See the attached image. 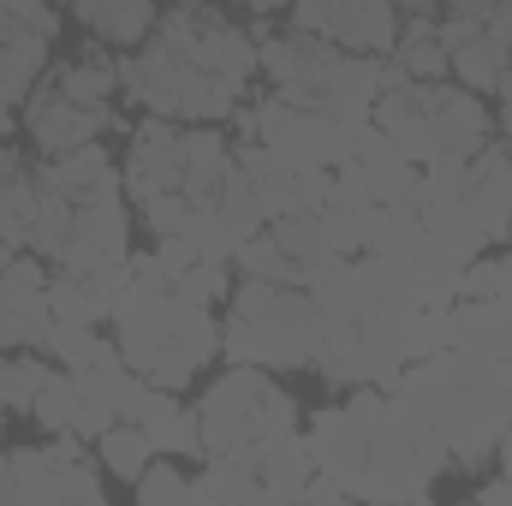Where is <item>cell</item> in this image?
<instances>
[{
  "mask_svg": "<svg viewBox=\"0 0 512 506\" xmlns=\"http://www.w3.org/2000/svg\"><path fill=\"white\" fill-rule=\"evenodd\" d=\"M316 471H334L358 501H429L435 477L453 465L447 441L387 387H352V399L310 417Z\"/></svg>",
  "mask_w": 512,
  "mask_h": 506,
  "instance_id": "6da1fadb",
  "label": "cell"
},
{
  "mask_svg": "<svg viewBox=\"0 0 512 506\" xmlns=\"http://www.w3.org/2000/svg\"><path fill=\"white\" fill-rule=\"evenodd\" d=\"M399 393L453 453V465L477 471L495 459L501 429L512 411V364L477 346H435L429 358L405 364L399 381L387 387Z\"/></svg>",
  "mask_w": 512,
  "mask_h": 506,
  "instance_id": "7a4b0ae2",
  "label": "cell"
},
{
  "mask_svg": "<svg viewBox=\"0 0 512 506\" xmlns=\"http://www.w3.org/2000/svg\"><path fill=\"white\" fill-rule=\"evenodd\" d=\"M114 322V340H120V358H126L149 387H185L209 358H221V322L173 292H155L131 274V286L114 298L108 310Z\"/></svg>",
  "mask_w": 512,
  "mask_h": 506,
  "instance_id": "3957f363",
  "label": "cell"
},
{
  "mask_svg": "<svg viewBox=\"0 0 512 506\" xmlns=\"http://www.w3.org/2000/svg\"><path fill=\"white\" fill-rule=\"evenodd\" d=\"M328 340L322 304L310 286H274V280H239L221 322V358L227 364H262V370H304L316 364Z\"/></svg>",
  "mask_w": 512,
  "mask_h": 506,
  "instance_id": "277c9868",
  "label": "cell"
},
{
  "mask_svg": "<svg viewBox=\"0 0 512 506\" xmlns=\"http://www.w3.org/2000/svg\"><path fill=\"white\" fill-rule=\"evenodd\" d=\"M191 411H197L203 453H233V447H251V441H268V435H286L304 417V405L262 364H227Z\"/></svg>",
  "mask_w": 512,
  "mask_h": 506,
  "instance_id": "5b68a950",
  "label": "cell"
},
{
  "mask_svg": "<svg viewBox=\"0 0 512 506\" xmlns=\"http://www.w3.org/2000/svg\"><path fill=\"white\" fill-rule=\"evenodd\" d=\"M120 90H126L137 108L161 114V120H185V126H221L239 114V90H227L221 78H209L197 60L173 54L167 42H143L120 60Z\"/></svg>",
  "mask_w": 512,
  "mask_h": 506,
  "instance_id": "8992f818",
  "label": "cell"
},
{
  "mask_svg": "<svg viewBox=\"0 0 512 506\" xmlns=\"http://www.w3.org/2000/svg\"><path fill=\"white\" fill-rule=\"evenodd\" d=\"M286 12H292V30L322 36L352 54H387L399 36L393 0H292Z\"/></svg>",
  "mask_w": 512,
  "mask_h": 506,
  "instance_id": "52a82bcc",
  "label": "cell"
},
{
  "mask_svg": "<svg viewBox=\"0 0 512 506\" xmlns=\"http://www.w3.org/2000/svg\"><path fill=\"white\" fill-rule=\"evenodd\" d=\"M131 256V209H126V185L96 191L78 203V227L66 239V251L54 256V268L66 274H96L102 262H126Z\"/></svg>",
  "mask_w": 512,
  "mask_h": 506,
  "instance_id": "ba28073f",
  "label": "cell"
},
{
  "mask_svg": "<svg viewBox=\"0 0 512 506\" xmlns=\"http://www.w3.org/2000/svg\"><path fill=\"white\" fill-rule=\"evenodd\" d=\"M108 126H114V108H84V102L60 96V84H54V78H48V84H36V90H30V102H24V131H30V143H36L48 161H54V155H66V149L96 143Z\"/></svg>",
  "mask_w": 512,
  "mask_h": 506,
  "instance_id": "9c48e42d",
  "label": "cell"
},
{
  "mask_svg": "<svg viewBox=\"0 0 512 506\" xmlns=\"http://www.w3.org/2000/svg\"><path fill=\"white\" fill-rule=\"evenodd\" d=\"M120 185L131 203L155 197V191H179L185 185V126L149 114L143 126L131 131V149L120 161Z\"/></svg>",
  "mask_w": 512,
  "mask_h": 506,
  "instance_id": "30bf717a",
  "label": "cell"
},
{
  "mask_svg": "<svg viewBox=\"0 0 512 506\" xmlns=\"http://www.w3.org/2000/svg\"><path fill=\"white\" fill-rule=\"evenodd\" d=\"M423 96H429V120H435L441 155H477V149L495 137L489 96H477V90H465V84H453V78H429Z\"/></svg>",
  "mask_w": 512,
  "mask_h": 506,
  "instance_id": "8fae6325",
  "label": "cell"
},
{
  "mask_svg": "<svg viewBox=\"0 0 512 506\" xmlns=\"http://www.w3.org/2000/svg\"><path fill=\"white\" fill-rule=\"evenodd\" d=\"M370 126L382 131L411 167H429V161L441 155V143H435V120H429V96H423L417 78H405V84H393V90L376 96Z\"/></svg>",
  "mask_w": 512,
  "mask_h": 506,
  "instance_id": "7c38bea8",
  "label": "cell"
},
{
  "mask_svg": "<svg viewBox=\"0 0 512 506\" xmlns=\"http://www.w3.org/2000/svg\"><path fill=\"white\" fill-rule=\"evenodd\" d=\"M256 465V483H262V501H298L304 483L316 477V453H310V435L304 429H286V435H268L245 447Z\"/></svg>",
  "mask_w": 512,
  "mask_h": 506,
  "instance_id": "4fadbf2b",
  "label": "cell"
},
{
  "mask_svg": "<svg viewBox=\"0 0 512 506\" xmlns=\"http://www.w3.org/2000/svg\"><path fill=\"white\" fill-rule=\"evenodd\" d=\"M48 334H54L48 286L0 274V352H48Z\"/></svg>",
  "mask_w": 512,
  "mask_h": 506,
  "instance_id": "5bb4252c",
  "label": "cell"
},
{
  "mask_svg": "<svg viewBox=\"0 0 512 506\" xmlns=\"http://www.w3.org/2000/svg\"><path fill=\"white\" fill-rule=\"evenodd\" d=\"M209 78H221L227 90H251V78L262 72V60H256V36L251 30H239L233 18H221V12H209V24H203V42H197V54H191Z\"/></svg>",
  "mask_w": 512,
  "mask_h": 506,
  "instance_id": "9a60e30c",
  "label": "cell"
},
{
  "mask_svg": "<svg viewBox=\"0 0 512 506\" xmlns=\"http://www.w3.org/2000/svg\"><path fill=\"white\" fill-rule=\"evenodd\" d=\"M48 36H36V30H24L6 6H0V102H30V90L48 78Z\"/></svg>",
  "mask_w": 512,
  "mask_h": 506,
  "instance_id": "2e32d148",
  "label": "cell"
},
{
  "mask_svg": "<svg viewBox=\"0 0 512 506\" xmlns=\"http://www.w3.org/2000/svg\"><path fill=\"white\" fill-rule=\"evenodd\" d=\"M137 423H143V435L155 441V453H167V459H203L197 411H185L173 387H149L143 405H137Z\"/></svg>",
  "mask_w": 512,
  "mask_h": 506,
  "instance_id": "e0dca14e",
  "label": "cell"
},
{
  "mask_svg": "<svg viewBox=\"0 0 512 506\" xmlns=\"http://www.w3.org/2000/svg\"><path fill=\"white\" fill-rule=\"evenodd\" d=\"M239 167V149L227 143V131L221 126H185V197L191 203H215V191H221V179Z\"/></svg>",
  "mask_w": 512,
  "mask_h": 506,
  "instance_id": "ac0fdd59",
  "label": "cell"
},
{
  "mask_svg": "<svg viewBox=\"0 0 512 506\" xmlns=\"http://www.w3.org/2000/svg\"><path fill=\"white\" fill-rule=\"evenodd\" d=\"M72 12L96 42H114L126 54L155 36V0H72Z\"/></svg>",
  "mask_w": 512,
  "mask_h": 506,
  "instance_id": "d6986e66",
  "label": "cell"
},
{
  "mask_svg": "<svg viewBox=\"0 0 512 506\" xmlns=\"http://www.w3.org/2000/svg\"><path fill=\"white\" fill-rule=\"evenodd\" d=\"M30 417H36L48 435H84L90 447H96V435H102V423H96V411L84 405V387H78L72 370H54V376L42 381V393H36Z\"/></svg>",
  "mask_w": 512,
  "mask_h": 506,
  "instance_id": "ffe728a7",
  "label": "cell"
},
{
  "mask_svg": "<svg viewBox=\"0 0 512 506\" xmlns=\"http://www.w3.org/2000/svg\"><path fill=\"white\" fill-rule=\"evenodd\" d=\"M42 179H54L66 197H96V191H114L120 185V167H114V155L102 149V137L96 143H84V149H66V155H54L48 167H36Z\"/></svg>",
  "mask_w": 512,
  "mask_h": 506,
  "instance_id": "44dd1931",
  "label": "cell"
},
{
  "mask_svg": "<svg viewBox=\"0 0 512 506\" xmlns=\"http://www.w3.org/2000/svg\"><path fill=\"white\" fill-rule=\"evenodd\" d=\"M268 233H274V245L292 256L310 280L328 268V262H340V251L328 245V227H322V215L310 209V215H280V221H268Z\"/></svg>",
  "mask_w": 512,
  "mask_h": 506,
  "instance_id": "7402d4cb",
  "label": "cell"
},
{
  "mask_svg": "<svg viewBox=\"0 0 512 506\" xmlns=\"http://www.w3.org/2000/svg\"><path fill=\"white\" fill-rule=\"evenodd\" d=\"M149 459H155V441L143 435V423H108V429L96 435V465H102V477H114V483H137Z\"/></svg>",
  "mask_w": 512,
  "mask_h": 506,
  "instance_id": "603a6c76",
  "label": "cell"
},
{
  "mask_svg": "<svg viewBox=\"0 0 512 506\" xmlns=\"http://www.w3.org/2000/svg\"><path fill=\"white\" fill-rule=\"evenodd\" d=\"M507 72H512V48L489 42V36H471L465 48H453V66H447V78L465 84V90H477V96H495Z\"/></svg>",
  "mask_w": 512,
  "mask_h": 506,
  "instance_id": "cb8c5ba5",
  "label": "cell"
},
{
  "mask_svg": "<svg viewBox=\"0 0 512 506\" xmlns=\"http://www.w3.org/2000/svg\"><path fill=\"white\" fill-rule=\"evenodd\" d=\"M48 358L66 370H102V364H120V340H108L102 328H84V322H54Z\"/></svg>",
  "mask_w": 512,
  "mask_h": 506,
  "instance_id": "d4e9b609",
  "label": "cell"
},
{
  "mask_svg": "<svg viewBox=\"0 0 512 506\" xmlns=\"http://www.w3.org/2000/svg\"><path fill=\"white\" fill-rule=\"evenodd\" d=\"M48 310H54V322H84V328L108 322L102 286L90 274H66V268H54V280H48Z\"/></svg>",
  "mask_w": 512,
  "mask_h": 506,
  "instance_id": "484cf974",
  "label": "cell"
},
{
  "mask_svg": "<svg viewBox=\"0 0 512 506\" xmlns=\"http://www.w3.org/2000/svg\"><path fill=\"white\" fill-rule=\"evenodd\" d=\"M54 84H60V96H72V102H84V108H114V96H120V66L102 60V54H90V60L60 66Z\"/></svg>",
  "mask_w": 512,
  "mask_h": 506,
  "instance_id": "4316f807",
  "label": "cell"
},
{
  "mask_svg": "<svg viewBox=\"0 0 512 506\" xmlns=\"http://www.w3.org/2000/svg\"><path fill=\"white\" fill-rule=\"evenodd\" d=\"M36 209H42V191H36V173H18L0 185V239L30 251L36 239Z\"/></svg>",
  "mask_w": 512,
  "mask_h": 506,
  "instance_id": "83f0119b",
  "label": "cell"
},
{
  "mask_svg": "<svg viewBox=\"0 0 512 506\" xmlns=\"http://www.w3.org/2000/svg\"><path fill=\"white\" fill-rule=\"evenodd\" d=\"M48 376H54L48 352H0V399H6V411L30 417V405H36V393H42Z\"/></svg>",
  "mask_w": 512,
  "mask_h": 506,
  "instance_id": "f1b7e54d",
  "label": "cell"
},
{
  "mask_svg": "<svg viewBox=\"0 0 512 506\" xmlns=\"http://www.w3.org/2000/svg\"><path fill=\"white\" fill-rule=\"evenodd\" d=\"M233 268H239L245 280H274V286H310V274H304V268H298V262H292L286 251H280V245H274V233H268V227H262L256 239H245V245H239Z\"/></svg>",
  "mask_w": 512,
  "mask_h": 506,
  "instance_id": "f546056e",
  "label": "cell"
},
{
  "mask_svg": "<svg viewBox=\"0 0 512 506\" xmlns=\"http://www.w3.org/2000/svg\"><path fill=\"white\" fill-rule=\"evenodd\" d=\"M387 60H393L405 78H417V84L447 78V66H453V54L441 48V36H435V30H399V36H393V48H387Z\"/></svg>",
  "mask_w": 512,
  "mask_h": 506,
  "instance_id": "4dcf8cb0",
  "label": "cell"
},
{
  "mask_svg": "<svg viewBox=\"0 0 512 506\" xmlns=\"http://www.w3.org/2000/svg\"><path fill=\"white\" fill-rule=\"evenodd\" d=\"M215 209H221V221H227V233L245 245V239H256L262 227H268V209L256 203L251 179H245V167H233L227 179H221V191H215Z\"/></svg>",
  "mask_w": 512,
  "mask_h": 506,
  "instance_id": "1f68e13d",
  "label": "cell"
},
{
  "mask_svg": "<svg viewBox=\"0 0 512 506\" xmlns=\"http://www.w3.org/2000/svg\"><path fill=\"white\" fill-rule=\"evenodd\" d=\"M376 209H382V203H364V209H352V203H322L316 215H322L334 251L340 256H364L370 251V233H376Z\"/></svg>",
  "mask_w": 512,
  "mask_h": 506,
  "instance_id": "d6a6232c",
  "label": "cell"
},
{
  "mask_svg": "<svg viewBox=\"0 0 512 506\" xmlns=\"http://www.w3.org/2000/svg\"><path fill=\"white\" fill-rule=\"evenodd\" d=\"M167 292L185 298V304H197V310H215V304L233 298V274H227V262H191L185 274H173Z\"/></svg>",
  "mask_w": 512,
  "mask_h": 506,
  "instance_id": "836d02e7",
  "label": "cell"
},
{
  "mask_svg": "<svg viewBox=\"0 0 512 506\" xmlns=\"http://www.w3.org/2000/svg\"><path fill=\"white\" fill-rule=\"evenodd\" d=\"M131 489H137V501H143V506H179V501H197V495H191V477H185V471H179V465H173L167 453H161V459H149V465H143V477H137Z\"/></svg>",
  "mask_w": 512,
  "mask_h": 506,
  "instance_id": "e575fe53",
  "label": "cell"
},
{
  "mask_svg": "<svg viewBox=\"0 0 512 506\" xmlns=\"http://www.w3.org/2000/svg\"><path fill=\"white\" fill-rule=\"evenodd\" d=\"M185 239L197 245L203 262H233V256H239V239L227 233V221H221V209H215V203H197V209H191Z\"/></svg>",
  "mask_w": 512,
  "mask_h": 506,
  "instance_id": "d590c367",
  "label": "cell"
},
{
  "mask_svg": "<svg viewBox=\"0 0 512 506\" xmlns=\"http://www.w3.org/2000/svg\"><path fill=\"white\" fill-rule=\"evenodd\" d=\"M191 209H197V203H191L185 191H155V197H143V203H137V215H143V227H149L155 239H161V233H185Z\"/></svg>",
  "mask_w": 512,
  "mask_h": 506,
  "instance_id": "8d00e7d4",
  "label": "cell"
},
{
  "mask_svg": "<svg viewBox=\"0 0 512 506\" xmlns=\"http://www.w3.org/2000/svg\"><path fill=\"white\" fill-rule=\"evenodd\" d=\"M0 6H6L24 30H36V36H48V42L60 36V0H0Z\"/></svg>",
  "mask_w": 512,
  "mask_h": 506,
  "instance_id": "74e56055",
  "label": "cell"
},
{
  "mask_svg": "<svg viewBox=\"0 0 512 506\" xmlns=\"http://www.w3.org/2000/svg\"><path fill=\"white\" fill-rule=\"evenodd\" d=\"M155 262H161L167 274H185V268L203 262V256H197V245H191L185 233H161V239H155Z\"/></svg>",
  "mask_w": 512,
  "mask_h": 506,
  "instance_id": "f35d334b",
  "label": "cell"
},
{
  "mask_svg": "<svg viewBox=\"0 0 512 506\" xmlns=\"http://www.w3.org/2000/svg\"><path fill=\"white\" fill-rule=\"evenodd\" d=\"M399 30H435L441 24V0H393Z\"/></svg>",
  "mask_w": 512,
  "mask_h": 506,
  "instance_id": "ab89813d",
  "label": "cell"
},
{
  "mask_svg": "<svg viewBox=\"0 0 512 506\" xmlns=\"http://www.w3.org/2000/svg\"><path fill=\"white\" fill-rule=\"evenodd\" d=\"M477 506H512V477L501 471V477H489L483 489H477Z\"/></svg>",
  "mask_w": 512,
  "mask_h": 506,
  "instance_id": "60d3db41",
  "label": "cell"
},
{
  "mask_svg": "<svg viewBox=\"0 0 512 506\" xmlns=\"http://www.w3.org/2000/svg\"><path fill=\"white\" fill-rule=\"evenodd\" d=\"M483 36H489V42H501V48H512V6H495V12H489Z\"/></svg>",
  "mask_w": 512,
  "mask_h": 506,
  "instance_id": "b9f144b4",
  "label": "cell"
},
{
  "mask_svg": "<svg viewBox=\"0 0 512 506\" xmlns=\"http://www.w3.org/2000/svg\"><path fill=\"white\" fill-rule=\"evenodd\" d=\"M495 131H501V137L512 131V72L501 78V90H495Z\"/></svg>",
  "mask_w": 512,
  "mask_h": 506,
  "instance_id": "7bdbcfd3",
  "label": "cell"
},
{
  "mask_svg": "<svg viewBox=\"0 0 512 506\" xmlns=\"http://www.w3.org/2000/svg\"><path fill=\"white\" fill-rule=\"evenodd\" d=\"M18 173H30V167H24V155H18L12 143H0V185H6V179H18Z\"/></svg>",
  "mask_w": 512,
  "mask_h": 506,
  "instance_id": "ee69618b",
  "label": "cell"
},
{
  "mask_svg": "<svg viewBox=\"0 0 512 506\" xmlns=\"http://www.w3.org/2000/svg\"><path fill=\"white\" fill-rule=\"evenodd\" d=\"M495 465L512 477V411H507V429H501V447H495Z\"/></svg>",
  "mask_w": 512,
  "mask_h": 506,
  "instance_id": "f6af8a7d",
  "label": "cell"
},
{
  "mask_svg": "<svg viewBox=\"0 0 512 506\" xmlns=\"http://www.w3.org/2000/svg\"><path fill=\"white\" fill-rule=\"evenodd\" d=\"M233 6H245L256 18H268V12H280V6H292V0H233Z\"/></svg>",
  "mask_w": 512,
  "mask_h": 506,
  "instance_id": "bcb514c9",
  "label": "cell"
},
{
  "mask_svg": "<svg viewBox=\"0 0 512 506\" xmlns=\"http://www.w3.org/2000/svg\"><path fill=\"white\" fill-rule=\"evenodd\" d=\"M12 126H18V114H12V102H0V143L12 137Z\"/></svg>",
  "mask_w": 512,
  "mask_h": 506,
  "instance_id": "7dc6e473",
  "label": "cell"
},
{
  "mask_svg": "<svg viewBox=\"0 0 512 506\" xmlns=\"http://www.w3.org/2000/svg\"><path fill=\"white\" fill-rule=\"evenodd\" d=\"M12 256H18V245H6V239H0V274L12 268Z\"/></svg>",
  "mask_w": 512,
  "mask_h": 506,
  "instance_id": "c3c4849f",
  "label": "cell"
},
{
  "mask_svg": "<svg viewBox=\"0 0 512 506\" xmlns=\"http://www.w3.org/2000/svg\"><path fill=\"white\" fill-rule=\"evenodd\" d=\"M0 441H6V399H0Z\"/></svg>",
  "mask_w": 512,
  "mask_h": 506,
  "instance_id": "681fc988",
  "label": "cell"
},
{
  "mask_svg": "<svg viewBox=\"0 0 512 506\" xmlns=\"http://www.w3.org/2000/svg\"><path fill=\"white\" fill-rule=\"evenodd\" d=\"M167 6H203V0H167Z\"/></svg>",
  "mask_w": 512,
  "mask_h": 506,
  "instance_id": "f907efd6",
  "label": "cell"
},
{
  "mask_svg": "<svg viewBox=\"0 0 512 506\" xmlns=\"http://www.w3.org/2000/svg\"><path fill=\"white\" fill-rule=\"evenodd\" d=\"M495 6H512V0H495Z\"/></svg>",
  "mask_w": 512,
  "mask_h": 506,
  "instance_id": "816d5d0a",
  "label": "cell"
},
{
  "mask_svg": "<svg viewBox=\"0 0 512 506\" xmlns=\"http://www.w3.org/2000/svg\"><path fill=\"white\" fill-rule=\"evenodd\" d=\"M507 143H512V131H507Z\"/></svg>",
  "mask_w": 512,
  "mask_h": 506,
  "instance_id": "f5cc1de1",
  "label": "cell"
}]
</instances>
